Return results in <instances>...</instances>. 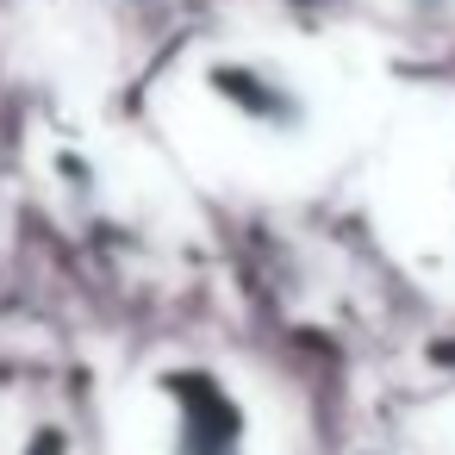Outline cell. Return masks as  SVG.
<instances>
[{"instance_id":"obj_1","label":"cell","mask_w":455,"mask_h":455,"mask_svg":"<svg viewBox=\"0 0 455 455\" xmlns=\"http://www.w3.org/2000/svg\"><path fill=\"white\" fill-rule=\"evenodd\" d=\"M200 88L231 113L243 119L250 132H268V138H306L312 132V100L306 88L268 63V57H212L200 69Z\"/></svg>"},{"instance_id":"obj_2","label":"cell","mask_w":455,"mask_h":455,"mask_svg":"<svg viewBox=\"0 0 455 455\" xmlns=\"http://www.w3.org/2000/svg\"><path fill=\"white\" fill-rule=\"evenodd\" d=\"M418 7H449V0H418Z\"/></svg>"}]
</instances>
